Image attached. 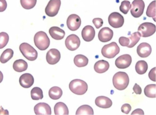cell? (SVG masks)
Here are the masks:
<instances>
[{"label": "cell", "instance_id": "f546056e", "mask_svg": "<svg viewBox=\"0 0 156 115\" xmlns=\"http://www.w3.org/2000/svg\"><path fill=\"white\" fill-rule=\"evenodd\" d=\"M156 85L155 84H150L147 85L144 88V94L148 98H155Z\"/></svg>", "mask_w": 156, "mask_h": 115}, {"label": "cell", "instance_id": "e0dca14e", "mask_svg": "<svg viewBox=\"0 0 156 115\" xmlns=\"http://www.w3.org/2000/svg\"><path fill=\"white\" fill-rule=\"evenodd\" d=\"M34 113L37 115H51V108L45 103H39L34 106Z\"/></svg>", "mask_w": 156, "mask_h": 115}, {"label": "cell", "instance_id": "30bf717a", "mask_svg": "<svg viewBox=\"0 0 156 115\" xmlns=\"http://www.w3.org/2000/svg\"><path fill=\"white\" fill-rule=\"evenodd\" d=\"M80 45V38L75 34L69 36L66 40V46L71 51H74Z\"/></svg>", "mask_w": 156, "mask_h": 115}, {"label": "cell", "instance_id": "44dd1931", "mask_svg": "<svg viewBox=\"0 0 156 115\" xmlns=\"http://www.w3.org/2000/svg\"><path fill=\"white\" fill-rule=\"evenodd\" d=\"M110 68V64L104 60H101L97 62L94 65V69L97 73L103 74L106 72Z\"/></svg>", "mask_w": 156, "mask_h": 115}, {"label": "cell", "instance_id": "b9f144b4", "mask_svg": "<svg viewBox=\"0 0 156 115\" xmlns=\"http://www.w3.org/2000/svg\"><path fill=\"white\" fill-rule=\"evenodd\" d=\"M1 4H2V8L1 11H5L6 9V6H7L6 2L4 1V0H2V1H1Z\"/></svg>", "mask_w": 156, "mask_h": 115}, {"label": "cell", "instance_id": "52a82bcc", "mask_svg": "<svg viewBox=\"0 0 156 115\" xmlns=\"http://www.w3.org/2000/svg\"><path fill=\"white\" fill-rule=\"evenodd\" d=\"M145 8V4L143 0H134L131 7V14L133 17L138 18L143 15Z\"/></svg>", "mask_w": 156, "mask_h": 115}, {"label": "cell", "instance_id": "484cf974", "mask_svg": "<svg viewBox=\"0 0 156 115\" xmlns=\"http://www.w3.org/2000/svg\"><path fill=\"white\" fill-rule=\"evenodd\" d=\"M94 114L93 108L87 105L80 106L76 112V115H93Z\"/></svg>", "mask_w": 156, "mask_h": 115}, {"label": "cell", "instance_id": "83f0119b", "mask_svg": "<svg viewBox=\"0 0 156 115\" xmlns=\"http://www.w3.org/2000/svg\"><path fill=\"white\" fill-rule=\"evenodd\" d=\"M14 55V51L12 50L11 49H7L3 52L2 53L1 56V62L2 63H5L7 62H8L10 59H12Z\"/></svg>", "mask_w": 156, "mask_h": 115}, {"label": "cell", "instance_id": "9a60e30c", "mask_svg": "<svg viewBox=\"0 0 156 115\" xmlns=\"http://www.w3.org/2000/svg\"><path fill=\"white\" fill-rule=\"evenodd\" d=\"M113 37V31L108 27L102 28L98 33V39L101 42H107L111 41Z\"/></svg>", "mask_w": 156, "mask_h": 115}, {"label": "cell", "instance_id": "7c38bea8", "mask_svg": "<svg viewBox=\"0 0 156 115\" xmlns=\"http://www.w3.org/2000/svg\"><path fill=\"white\" fill-rule=\"evenodd\" d=\"M132 62L131 56L129 54H124L119 56L115 61V65L118 69H126L129 67Z\"/></svg>", "mask_w": 156, "mask_h": 115}, {"label": "cell", "instance_id": "4316f807", "mask_svg": "<svg viewBox=\"0 0 156 115\" xmlns=\"http://www.w3.org/2000/svg\"><path fill=\"white\" fill-rule=\"evenodd\" d=\"M62 90L58 87H53L49 91V97L52 100H58L62 95Z\"/></svg>", "mask_w": 156, "mask_h": 115}, {"label": "cell", "instance_id": "f35d334b", "mask_svg": "<svg viewBox=\"0 0 156 115\" xmlns=\"http://www.w3.org/2000/svg\"><path fill=\"white\" fill-rule=\"evenodd\" d=\"M149 77L153 81H155V67L151 69V70L149 72Z\"/></svg>", "mask_w": 156, "mask_h": 115}, {"label": "cell", "instance_id": "ab89813d", "mask_svg": "<svg viewBox=\"0 0 156 115\" xmlns=\"http://www.w3.org/2000/svg\"><path fill=\"white\" fill-rule=\"evenodd\" d=\"M133 90L134 93L137 95H141L142 93V89L138 84H135L134 87H133Z\"/></svg>", "mask_w": 156, "mask_h": 115}, {"label": "cell", "instance_id": "d590c367", "mask_svg": "<svg viewBox=\"0 0 156 115\" xmlns=\"http://www.w3.org/2000/svg\"><path fill=\"white\" fill-rule=\"evenodd\" d=\"M119 42L121 46L128 47L129 44V39L128 38L121 37L119 39Z\"/></svg>", "mask_w": 156, "mask_h": 115}, {"label": "cell", "instance_id": "4fadbf2b", "mask_svg": "<svg viewBox=\"0 0 156 115\" xmlns=\"http://www.w3.org/2000/svg\"><path fill=\"white\" fill-rule=\"evenodd\" d=\"M61 56L59 51L56 49H51L46 55V60L51 65H55L58 63L60 59Z\"/></svg>", "mask_w": 156, "mask_h": 115}, {"label": "cell", "instance_id": "d6a6232c", "mask_svg": "<svg viewBox=\"0 0 156 115\" xmlns=\"http://www.w3.org/2000/svg\"><path fill=\"white\" fill-rule=\"evenodd\" d=\"M36 0H21V4L23 8L30 9L33 8L36 5Z\"/></svg>", "mask_w": 156, "mask_h": 115}, {"label": "cell", "instance_id": "e575fe53", "mask_svg": "<svg viewBox=\"0 0 156 115\" xmlns=\"http://www.w3.org/2000/svg\"><path fill=\"white\" fill-rule=\"evenodd\" d=\"M9 41V36L7 33L4 32H1L0 34V48L3 49L4 48Z\"/></svg>", "mask_w": 156, "mask_h": 115}, {"label": "cell", "instance_id": "603a6c76", "mask_svg": "<svg viewBox=\"0 0 156 115\" xmlns=\"http://www.w3.org/2000/svg\"><path fill=\"white\" fill-rule=\"evenodd\" d=\"M27 63L23 59H18L13 63V69L17 72H24L27 70Z\"/></svg>", "mask_w": 156, "mask_h": 115}, {"label": "cell", "instance_id": "7402d4cb", "mask_svg": "<svg viewBox=\"0 0 156 115\" xmlns=\"http://www.w3.org/2000/svg\"><path fill=\"white\" fill-rule=\"evenodd\" d=\"M54 114L55 115H68L69 109L65 103L58 102L54 106Z\"/></svg>", "mask_w": 156, "mask_h": 115}, {"label": "cell", "instance_id": "60d3db41", "mask_svg": "<svg viewBox=\"0 0 156 115\" xmlns=\"http://www.w3.org/2000/svg\"><path fill=\"white\" fill-rule=\"evenodd\" d=\"M132 115H134V114H142V115H144V113L143 111V110L141 109H137L136 110H134L132 113H131Z\"/></svg>", "mask_w": 156, "mask_h": 115}, {"label": "cell", "instance_id": "3957f363", "mask_svg": "<svg viewBox=\"0 0 156 115\" xmlns=\"http://www.w3.org/2000/svg\"><path fill=\"white\" fill-rule=\"evenodd\" d=\"M69 88L72 93L78 95H82L87 92L88 85L83 80L75 79L70 81Z\"/></svg>", "mask_w": 156, "mask_h": 115}, {"label": "cell", "instance_id": "277c9868", "mask_svg": "<svg viewBox=\"0 0 156 115\" xmlns=\"http://www.w3.org/2000/svg\"><path fill=\"white\" fill-rule=\"evenodd\" d=\"M20 50L23 56L29 61H34L37 58V51L28 43H22L20 46Z\"/></svg>", "mask_w": 156, "mask_h": 115}, {"label": "cell", "instance_id": "8992f818", "mask_svg": "<svg viewBox=\"0 0 156 115\" xmlns=\"http://www.w3.org/2000/svg\"><path fill=\"white\" fill-rule=\"evenodd\" d=\"M138 32L143 38H148L155 32V25L151 23H142L138 27Z\"/></svg>", "mask_w": 156, "mask_h": 115}, {"label": "cell", "instance_id": "8d00e7d4", "mask_svg": "<svg viewBox=\"0 0 156 115\" xmlns=\"http://www.w3.org/2000/svg\"><path fill=\"white\" fill-rule=\"evenodd\" d=\"M93 23L94 24V25L97 29H99L103 26V21L101 18H95L93 20Z\"/></svg>", "mask_w": 156, "mask_h": 115}, {"label": "cell", "instance_id": "74e56055", "mask_svg": "<svg viewBox=\"0 0 156 115\" xmlns=\"http://www.w3.org/2000/svg\"><path fill=\"white\" fill-rule=\"evenodd\" d=\"M131 110V106L129 104H128V103L124 104L121 106V111L124 114H129Z\"/></svg>", "mask_w": 156, "mask_h": 115}, {"label": "cell", "instance_id": "6da1fadb", "mask_svg": "<svg viewBox=\"0 0 156 115\" xmlns=\"http://www.w3.org/2000/svg\"><path fill=\"white\" fill-rule=\"evenodd\" d=\"M113 84L115 88L118 90H125L129 84L128 75L124 72H117L113 76Z\"/></svg>", "mask_w": 156, "mask_h": 115}, {"label": "cell", "instance_id": "ffe728a7", "mask_svg": "<svg viewBox=\"0 0 156 115\" xmlns=\"http://www.w3.org/2000/svg\"><path fill=\"white\" fill-rule=\"evenodd\" d=\"M95 104L97 106L101 108H109L112 106L113 103L109 98L104 96H100L96 98Z\"/></svg>", "mask_w": 156, "mask_h": 115}, {"label": "cell", "instance_id": "7a4b0ae2", "mask_svg": "<svg viewBox=\"0 0 156 115\" xmlns=\"http://www.w3.org/2000/svg\"><path fill=\"white\" fill-rule=\"evenodd\" d=\"M35 45L41 51H45L50 45V39L45 32L39 31L35 34L34 38Z\"/></svg>", "mask_w": 156, "mask_h": 115}, {"label": "cell", "instance_id": "ac0fdd59", "mask_svg": "<svg viewBox=\"0 0 156 115\" xmlns=\"http://www.w3.org/2000/svg\"><path fill=\"white\" fill-rule=\"evenodd\" d=\"M34 79L30 74H24L20 78V85L24 88H29L34 84Z\"/></svg>", "mask_w": 156, "mask_h": 115}, {"label": "cell", "instance_id": "5bb4252c", "mask_svg": "<svg viewBox=\"0 0 156 115\" xmlns=\"http://www.w3.org/2000/svg\"><path fill=\"white\" fill-rule=\"evenodd\" d=\"M152 52V48L150 44L146 42L140 44L137 48V53L141 58H146L149 57Z\"/></svg>", "mask_w": 156, "mask_h": 115}, {"label": "cell", "instance_id": "836d02e7", "mask_svg": "<svg viewBox=\"0 0 156 115\" xmlns=\"http://www.w3.org/2000/svg\"><path fill=\"white\" fill-rule=\"evenodd\" d=\"M131 5L129 1H123L121 2V5L119 7V10L123 14H126L131 9Z\"/></svg>", "mask_w": 156, "mask_h": 115}, {"label": "cell", "instance_id": "ba28073f", "mask_svg": "<svg viewBox=\"0 0 156 115\" xmlns=\"http://www.w3.org/2000/svg\"><path fill=\"white\" fill-rule=\"evenodd\" d=\"M60 5V0H51L45 8V14L49 17H54L58 14Z\"/></svg>", "mask_w": 156, "mask_h": 115}, {"label": "cell", "instance_id": "f1b7e54d", "mask_svg": "<svg viewBox=\"0 0 156 115\" xmlns=\"http://www.w3.org/2000/svg\"><path fill=\"white\" fill-rule=\"evenodd\" d=\"M30 95L32 99L34 100H39L43 98V92L41 88L39 87H34L30 92Z\"/></svg>", "mask_w": 156, "mask_h": 115}, {"label": "cell", "instance_id": "d4e9b609", "mask_svg": "<svg viewBox=\"0 0 156 115\" xmlns=\"http://www.w3.org/2000/svg\"><path fill=\"white\" fill-rule=\"evenodd\" d=\"M135 69L138 74L143 75L146 73L148 69V65L144 60H139L136 63Z\"/></svg>", "mask_w": 156, "mask_h": 115}, {"label": "cell", "instance_id": "cb8c5ba5", "mask_svg": "<svg viewBox=\"0 0 156 115\" xmlns=\"http://www.w3.org/2000/svg\"><path fill=\"white\" fill-rule=\"evenodd\" d=\"M74 63L78 67H83L87 66L88 63V59L82 54L76 55L74 58Z\"/></svg>", "mask_w": 156, "mask_h": 115}, {"label": "cell", "instance_id": "8fae6325", "mask_svg": "<svg viewBox=\"0 0 156 115\" xmlns=\"http://www.w3.org/2000/svg\"><path fill=\"white\" fill-rule=\"evenodd\" d=\"M67 26L68 28L72 31L79 29L81 26L80 18L75 14L70 15L67 20Z\"/></svg>", "mask_w": 156, "mask_h": 115}, {"label": "cell", "instance_id": "4dcf8cb0", "mask_svg": "<svg viewBox=\"0 0 156 115\" xmlns=\"http://www.w3.org/2000/svg\"><path fill=\"white\" fill-rule=\"evenodd\" d=\"M140 39H141V36H140L138 32H135L133 33L130 37L129 38V44L128 46V48H132L134 47L137 43L139 41Z\"/></svg>", "mask_w": 156, "mask_h": 115}, {"label": "cell", "instance_id": "d6986e66", "mask_svg": "<svg viewBox=\"0 0 156 115\" xmlns=\"http://www.w3.org/2000/svg\"><path fill=\"white\" fill-rule=\"evenodd\" d=\"M49 31L52 38L55 40H62L64 39L66 35V32L63 29L56 26L51 27Z\"/></svg>", "mask_w": 156, "mask_h": 115}, {"label": "cell", "instance_id": "2e32d148", "mask_svg": "<svg viewBox=\"0 0 156 115\" xmlns=\"http://www.w3.org/2000/svg\"><path fill=\"white\" fill-rule=\"evenodd\" d=\"M82 36L83 39L86 42H90L95 36V31L91 26H86L82 31Z\"/></svg>", "mask_w": 156, "mask_h": 115}, {"label": "cell", "instance_id": "5b68a950", "mask_svg": "<svg viewBox=\"0 0 156 115\" xmlns=\"http://www.w3.org/2000/svg\"><path fill=\"white\" fill-rule=\"evenodd\" d=\"M120 49L115 42L105 45L101 49V54L103 57L108 59H113L119 53Z\"/></svg>", "mask_w": 156, "mask_h": 115}, {"label": "cell", "instance_id": "1f68e13d", "mask_svg": "<svg viewBox=\"0 0 156 115\" xmlns=\"http://www.w3.org/2000/svg\"><path fill=\"white\" fill-rule=\"evenodd\" d=\"M146 15L149 18H152L154 21H155V1H153L148 6Z\"/></svg>", "mask_w": 156, "mask_h": 115}, {"label": "cell", "instance_id": "9c48e42d", "mask_svg": "<svg viewBox=\"0 0 156 115\" xmlns=\"http://www.w3.org/2000/svg\"><path fill=\"white\" fill-rule=\"evenodd\" d=\"M108 23L113 28H119L123 26L124 19L120 13L114 12L109 16Z\"/></svg>", "mask_w": 156, "mask_h": 115}]
</instances>
